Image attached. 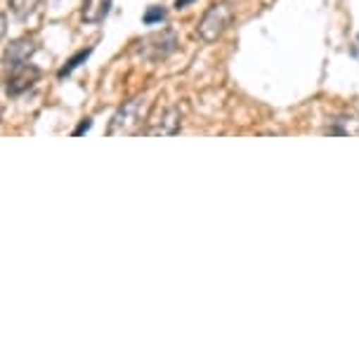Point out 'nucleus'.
Wrapping results in <instances>:
<instances>
[{"instance_id": "nucleus-4", "label": "nucleus", "mask_w": 359, "mask_h": 361, "mask_svg": "<svg viewBox=\"0 0 359 361\" xmlns=\"http://www.w3.org/2000/svg\"><path fill=\"white\" fill-rule=\"evenodd\" d=\"M182 126V109L178 104H166L149 111L145 135H175Z\"/></svg>"}, {"instance_id": "nucleus-14", "label": "nucleus", "mask_w": 359, "mask_h": 361, "mask_svg": "<svg viewBox=\"0 0 359 361\" xmlns=\"http://www.w3.org/2000/svg\"><path fill=\"white\" fill-rule=\"evenodd\" d=\"M0 118H3V104H0Z\"/></svg>"}, {"instance_id": "nucleus-2", "label": "nucleus", "mask_w": 359, "mask_h": 361, "mask_svg": "<svg viewBox=\"0 0 359 361\" xmlns=\"http://www.w3.org/2000/svg\"><path fill=\"white\" fill-rule=\"evenodd\" d=\"M175 47H178L175 31H161V33H149V36L140 38L138 43L133 45V54L140 59H147V62H159V59H166L168 54L175 52Z\"/></svg>"}, {"instance_id": "nucleus-11", "label": "nucleus", "mask_w": 359, "mask_h": 361, "mask_svg": "<svg viewBox=\"0 0 359 361\" xmlns=\"http://www.w3.org/2000/svg\"><path fill=\"white\" fill-rule=\"evenodd\" d=\"M90 126H92V118H83V121H80V126L76 128V130H73V135L78 137V135L87 133V130H90Z\"/></svg>"}, {"instance_id": "nucleus-1", "label": "nucleus", "mask_w": 359, "mask_h": 361, "mask_svg": "<svg viewBox=\"0 0 359 361\" xmlns=\"http://www.w3.org/2000/svg\"><path fill=\"white\" fill-rule=\"evenodd\" d=\"M149 111H152V102H149V94H135L128 102L118 106V111L111 116L109 128H107V135L109 137H128V135H140L145 130Z\"/></svg>"}, {"instance_id": "nucleus-3", "label": "nucleus", "mask_w": 359, "mask_h": 361, "mask_svg": "<svg viewBox=\"0 0 359 361\" xmlns=\"http://www.w3.org/2000/svg\"><path fill=\"white\" fill-rule=\"evenodd\" d=\"M232 19H234L232 8H229L227 3H218L206 10V15L201 17L199 26H196V33H199V38L203 43H215V40L229 29Z\"/></svg>"}, {"instance_id": "nucleus-10", "label": "nucleus", "mask_w": 359, "mask_h": 361, "mask_svg": "<svg viewBox=\"0 0 359 361\" xmlns=\"http://www.w3.org/2000/svg\"><path fill=\"white\" fill-rule=\"evenodd\" d=\"M164 19H166V10L164 8H149L145 12V17H142V22H145L147 26H152L157 22H164Z\"/></svg>"}, {"instance_id": "nucleus-9", "label": "nucleus", "mask_w": 359, "mask_h": 361, "mask_svg": "<svg viewBox=\"0 0 359 361\" xmlns=\"http://www.w3.org/2000/svg\"><path fill=\"white\" fill-rule=\"evenodd\" d=\"M40 0H10V10L17 19H29L36 12Z\"/></svg>"}, {"instance_id": "nucleus-8", "label": "nucleus", "mask_w": 359, "mask_h": 361, "mask_svg": "<svg viewBox=\"0 0 359 361\" xmlns=\"http://www.w3.org/2000/svg\"><path fill=\"white\" fill-rule=\"evenodd\" d=\"M92 54V47H85V50H78L76 54H73L71 59H66V64L59 69V73H57V78H66V76H71L73 71L78 69L80 64H85V59L90 57Z\"/></svg>"}, {"instance_id": "nucleus-7", "label": "nucleus", "mask_w": 359, "mask_h": 361, "mask_svg": "<svg viewBox=\"0 0 359 361\" xmlns=\"http://www.w3.org/2000/svg\"><path fill=\"white\" fill-rule=\"evenodd\" d=\"M109 10H111V0H83V5H80V22L99 24L107 19Z\"/></svg>"}, {"instance_id": "nucleus-5", "label": "nucleus", "mask_w": 359, "mask_h": 361, "mask_svg": "<svg viewBox=\"0 0 359 361\" xmlns=\"http://www.w3.org/2000/svg\"><path fill=\"white\" fill-rule=\"evenodd\" d=\"M40 69L33 64H22V66H15V69H10V76H8V83H5V92L10 94V97H19V94L29 92L33 85L40 80Z\"/></svg>"}, {"instance_id": "nucleus-13", "label": "nucleus", "mask_w": 359, "mask_h": 361, "mask_svg": "<svg viewBox=\"0 0 359 361\" xmlns=\"http://www.w3.org/2000/svg\"><path fill=\"white\" fill-rule=\"evenodd\" d=\"M194 0H175V10H185L187 5H192Z\"/></svg>"}, {"instance_id": "nucleus-12", "label": "nucleus", "mask_w": 359, "mask_h": 361, "mask_svg": "<svg viewBox=\"0 0 359 361\" xmlns=\"http://www.w3.org/2000/svg\"><path fill=\"white\" fill-rule=\"evenodd\" d=\"M5 33H8V17L0 12V40L5 38Z\"/></svg>"}, {"instance_id": "nucleus-6", "label": "nucleus", "mask_w": 359, "mask_h": 361, "mask_svg": "<svg viewBox=\"0 0 359 361\" xmlns=\"http://www.w3.org/2000/svg\"><path fill=\"white\" fill-rule=\"evenodd\" d=\"M38 50V43H36V38H29V36H24V38H17V40H12V43L8 45V50H5V64H8V69H15V66H22L26 64L29 59L36 54Z\"/></svg>"}]
</instances>
